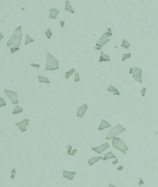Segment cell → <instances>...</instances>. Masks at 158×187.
I'll use <instances>...</instances> for the list:
<instances>
[{
	"mask_svg": "<svg viewBox=\"0 0 158 187\" xmlns=\"http://www.w3.org/2000/svg\"><path fill=\"white\" fill-rule=\"evenodd\" d=\"M137 180H138V187H143V186L145 185V182L143 180V178H142V177H138V178H137Z\"/></svg>",
	"mask_w": 158,
	"mask_h": 187,
	"instance_id": "31",
	"label": "cell"
},
{
	"mask_svg": "<svg viewBox=\"0 0 158 187\" xmlns=\"http://www.w3.org/2000/svg\"><path fill=\"white\" fill-rule=\"evenodd\" d=\"M109 61H111V58H110V56H109L108 54L106 53H100V56H99V62H109Z\"/></svg>",
	"mask_w": 158,
	"mask_h": 187,
	"instance_id": "18",
	"label": "cell"
},
{
	"mask_svg": "<svg viewBox=\"0 0 158 187\" xmlns=\"http://www.w3.org/2000/svg\"><path fill=\"white\" fill-rule=\"evenodd\" d=\"M29 66H31L32 68H35V69H39L40 68V64H35V62H31Z\"/></svg>",
	"mask_w": 158,
	"mask_h": 187,
	"instance_id": "30",
	"label": "cell"
},
{
	"mask_svg": "<svg viewBox=\"0 0 158 187\" xmlns=\"http://www.w3.org/2000/svg\"><path fill=\"white\" fill-rule=\"evenodd\" d=\"M76 152H77V149H73V150L71 151V153H70L69 155H70V157H73V155H75V154H76Z\"/></svg>",
	"mask_w": 158,
	"mask_h": 187,
	"instance_id": "34",
	"label": "cell"
},
{
	"mask_svg": "<svg viewBox=\"0 0 158 187\" xmlns=\"http://www.w3.org/2000/svg\"><path fill=\"white\" fill-rule=\"evenodd\" d=\"M23 111H24V108H23L22 106H20V105H15L14 108H13V111H12V115L21 114V113H23Z\"/></svg>",
	"mask_w": 158,
	"mask_h": 187,
	"instance_id": "21",
	"label": "cell"
},
{
	"mask_svg": "<svg viewBox=\"0 0 158 187\" xmlns=\"http://www.w3.org/2000/svg\"><path fill=\"white\" fill-rule=\"evenodd\" d=\"M60 13V10L57 9V8H50L49 9V19L51 20H54V19H57V16L59 15Z\"/></svg>",
	"mask_w": 158,
	"mask_h": 187,
	"instance_id": "16",
	"label": "cell"
},
{
	"mask_svg": "<svg viewBox=\"0 0 158 187\" xmlns=\"http://www.w3.org/2000/svg\"><path fill=\"white\" fill-rule=\"evenodd\" d=\"M110 146H111V143H109V142H104V143H101V145L97 146V147H93V148H92V151H94V152H96L98 155H100L102 152L107 151L108 149L110 148Z\"/></svg>",
	"mask_w": 158,
	"mask_h": 187,
	"instance_id": "8",
	"label": "cell"
},
{
	"mask_svg": "<svg viewBox=\"0 0 158 187\" xmlns=\"http://www.w3.org/2000/svg\"><path fill=\"white\" fill-rule=\"evenodd\" d=\"M108 187H117V186L114 185V184H112V183H109V184H108Z\"/></svg>",
	"mask_w": 158,
	"mask_h": 187,
	"instance_id": "38",
	"label": "cell"
},
{
	"mask_svg": "<svg viewBox=\"0 0 158 187\" xmlns=\"http://www.w3.org/2000/svg\"><path fill=\"white\" fill-rule=\"evenodd\" d=\"M129 73H130L131 76H132V73H133V67H132V68H130V69H129Z\"/></svg>",
	"mask_w": 158,
	"mask_h": 187,
	"instance_id": "40",
	"label": "cell"
},
{
	"mask_svg": "<svg viewBox=\"0 0 158 187\" xmlns=\"http://www.w3.org/2000/svg\"><path fill=\"white\" fill-rule=\"evenodd\" d=\"M64 24H65V22L62 20V21H60V26L61 28H64Z\"/></svg>",
	"mask_w": 158,
	"mask_h": 187,
	"instance_id": "37",
	"label": "cell"
},
{
	"mask_svg": "<svg viewBox=\"0 0 158 187\" xmlns=\"http://www.w3.org/2000/svg\"><path fill=\"white\" fill-rule=\"evenodd\" d=\"M76 175L75 171H69V170H63L62 171V177L68 179V180H73Z\"/></svg>",
	"mask_w": 158,
	"mask_h": 187,
	"instance_id": "11",
	"label": "cell"
},
{
	"mask_svg": "<svg viewBox=\"0 0 158 187\" xmlns=\"http://www.w3.org/2000/svg\"><path fill=\"white\" fill-rule=\"evenodd\" d=\"M64 10L66 12H69V13H71V14H74L75 13V11H74L73 7H72L70 0H65V2H64Z\"/></svg>",
	"mask_w": 158,
	"mask_h": 187,
	"instance_id": "15",
	"label": "cell"
},
{
	"mask_svg": "<svg viewBox=\"0 0 158 187\" xmlns=\"http://www.w3.org/2000/svg\"><path fill=\"white\" fill-rule=\"evenodd\" d=\"M108 128H111V124L109 123L107 119H101L99 125H98V129L99 131H102V130H105V129H108Z\"/></svg>",
	"mask_w": 158,
	"mask_h": 187,
	"instance_id": "12",
	"label": "cell"
},
{
	"mask_svg": "<svg viewBox=\"0 0 158 187\" xmlns=\"http://www.w3.org/2000/svg\"><path fill=\"white\" fill-rule=\"evenodd\" d=\"M4 94L7 95V97L10 100V102L13 105H17L19 104V93L12 90H8L4 89Z\"/></svg>",
	"mask_w": 158,
	"mask_h": 187,
	"instance_id": "6",
	"label": "cell"
},
{
	"mask_svg": "<svg viewBox=\"0 0 158 187\" xmlns=\"http://www.w3.org/2000/svg\"><path fill=\"white\" fill-rule=\"evenodd\" d=\"M28 125H29V119H28V118H24V119H22V120H20V122H16V123H15V126L17 127V129H19L22 134L26 133Z\"/></svg>",
	"mask_w": 158,
	"mask_h": 187,
	"instance_id": "9",
	"label": "cell"
},
{
	"mask_svg": "<svg viewBox=\"0 0 158 187\" xmlns=\"http://www.w3.org/2000/svg\"><path fill=\"white\" fill-rule=\"evenodd\" d=\"M22 25L16 26L13 31V33L10 36V38L7 42V47H11V46H21L22 43Z\"/></svg>",
	"mask_w": 158,
	"mask_h": 187,
	"instance_id": "1",
	"label": "cell"
},
{
	"mask_svg": "<svg viewBox=\"0 0 158 187\" xmlns=\"http://www.w3.org/2000/svg\"><path fill=\"white\" fill-rule=\"evenodd\" d=\"M87 109H88V104H87V103L82 104L81 106L77 108V111H76V117H78V118H83V117L85 116V114H86Z\"/></svg>",
	"mask_w": 158,
	"mask_h": 187,
	"instance_id": "10",
	"label": "cell"
},
{
	"mask_svg": "<svg viewBox=\"0 0 158 187\" xmlns=\"http://www.w3.org/2000/svg\"><path fill=\"white\" fill-rule=\"evenodd\" d=\"M19 51H20V46H11L10 47V54L11 55L15 54L16 52H19Z\"/></svg>",
	"mask_w": 158,
	"mask_h": 187,
	"instance_id": "26",
	"label": "cell"
},
{
	"mask_svg": "<svg viewBox=\"0 0 158 187\" xmlns=\"http://www.w3.org/2000/svg\"><path fill=\"white\" fill-rule=\"evenodd\" d=\"M73 147H72V145H68V146H66V153H68V154H70L71 153V151L72 150H73Z\"/></svg>",
	"mask_w": 158,
	"mask_h": 187,
	"instance_id": "32",
	"label": "cell"
},
{
	"mask_svg": "<svg viewBox=\"0 0 158 187\" xmlns=\"http://www.w3.org/2000/svg\"><path fill=\"white\" fill-rule=\"evenodd\" d=\"M99 161H102V157H101V155H96V157L89 158L88 161H87V163H88L89 166H93V165H95L97 162H99Z\"/></svg>",
	"mask_w": 158,
	"mask_h": 187,
	"instance_id": "14",
	"label": "cell"
},
{
	"mask_svg": "<svg viewBox=\"0 0 158 187\" xmlns=\"http://www.w3.org/2000/svg\"><path fill=\"white\" fill-rule=\"evenodd\" d=\"M94 48L96 49V51H102V46H100V45H98V44H95Z\"/></svg>",
	"mask_w": 158,
	"mask_h": 187,
	"instance_id": "33",
	"label": "cell"
},
{
	"mask_svg": "<svg viewBox=\"0 0 158 187\" xmlns=\"http://www.w3.org/2000/svg\"><path fill=\"white\" fill-rule=\"evenodd\" d=\"M80 73H78V72H75L74 73V82L75 83H77V82H80Z\"/></svg>",
	"mask_w": 158,
	"mask_h": 187,
	"instance_id": "28",
	"label": "cell"
},
{
	"mask_svg": "<svg viewBox=\"0 0 158 187\" xmlns=\"http://www.w3.org/2000/svg\"><path fill=\"white\" fill-rule=\"evenodd\" d=\"M126 131V128L123 126L122 124H117L112 126L110 129H109V131L106 136V140H112L113 138H116V137H119V135L123 134Z\"/></svg>",
	"mask_w": 158,
	"mask_h": 187,
	"instance_id": "3",
	"label": "cell"
},
{
	"mask_svg": "<svg viewBox=\"0 0 158 187\" xmlns=\"http://www.w3.org/2000/svg\"><path fill=\"white\" fill-rule=\"evenodd\" d=\"M133 80L137 83H143V69L138 67H133V73H132Z\"/></svg>",
	"mask_w": 158,
	"mask_h": 187,
	"instance_id": "7",
	"label": "cell"
},
{
	"mask_svg": "<svg viewBox=\"0 0 158 187\" xmlns=\"http://www.w3.org/2000/svg\"><path fill=\"white\" fill-rule=\"evenodd\" d=\"M120 46L122 47V48H124V49H126V51H127V49H129V48L131 47V44H130V43H129V41H127L126 38H123V40H122V42H121Z\"/></svg>",
	"mask_w": 158,
	"mask_h": 187,
	"instance_id": "22",
	"label": "cell"
},
{
	"mask_svg": "<svg viewBox=\"0 0 158 187\" xmlns=\"http://www.w3.org/2000/svg\"><path fill=\"white\" fill-rule=\"evenodd\" d=\"M5 106H7V102H5V100L2 96H0V108L5 107Z\"/></svg>",
	"mask_w": 158,
	"mask_h": 187,
	"instance_id": "27",
	"label": "cell"
},
{
	"mask_svg": "<svg viewBox=\"0 0 158 187\" xmlns=\"http://www.w3.org/2000/svg\"><path fill=\"white\" fill-rule=\"evenodd\" d=\"M118 163H119V160H118L117 158H116V159H113V161H112V164H113V165H116V164H118Z\"/></svg>",
	"mask_w": 158,
	"mask_h": 187,
	"instance_id": "36",
	"label": "cell"
},
{
	"mask_svg": "<svg viewBox=\"0 0 158 187\" xmlns=\"http://www.w3.org/2000/svg\"><path fill=\"white\" fill-rule=\"evenodd\" d=\"M107 91H108L109 93H111V94L116 95V96H120V95H121V93H120V91L118 90V88H117V86H114V85H112V84H110V85L107 86Z\"/></svg>",
	"mask_w": 158,
	"mask_h": 187,
	"instance_id": "13",
	"label": "cell"
},
{
	"mask_svg": "<svg viewBox=\"0 0 158 187\" xmlns=\"http://www.w3.org/2000/svg\"><path fill=\"white\" fill-rule=\"evenodd\" d=\"M146 91H147V88H146V86L142 88V90H141V96H142V97H145V95H146Z\"/></svg>",
	"mask_w": 158,
	"mask_h": 187,
	"instance_id": "29",
	"label": "cell"
},
{
	"mask_svg": "<svg viewBox=\"0 0 158 187\" xmlns=\"http://www.w3.org/2000/svg\"><path fill=\"white\" fill-rule=\"evenodd\" d=\"M15 172H16L15 169H13V170H12V173H11V174H14V175H15Z\"/></svg>",
	"mask_w": 158,
	"mask_h": 187,
	"instance_id": "42",
	"label": "cell"
},
{
	"mask_svg": "<svg viewBox=\"0 0 158 187\" xmlns=\"http://www.w3.org/2000/svg\"><path fill=\"white\" fill-rule=\"evenodd\" d=\"M111 147L113 149H116V150L120 151L121 153H123V154H125L127 151H129V147H127V145L121 138H119V137H116V138H113L111 140Z\"/></svg>",
	"mask_w": 158,
	"mask_h": 187,
	"instance_id": "4",
	"label": "cell"
},
{
	"mask_svg": "<svg viewBox=\"0 0 158 187\" xmlns=\"http://www.w3.org/2000/svg\"><path fill=\"white\" fill-rule=\"evenodd\" d=\"M60 68L59 60L57 59L56 56H53L51 53L47 52L46 53V65H45V70L47 71H56Z\"/></svg>",
	"mask_w": 158,
	"mask_h": 187,
	"instance_id": "2",
	"label": "cell"
},
{
	"mask_svg": "<svg viewBox=\"0 0 158 187\" xmlns=\"http://www.w3.org/2000/svg\"><path fill=\"white\" fill-rule=\"evenodd\" d=\"M116 154H114L113 152L111 151H109V152H106V154L102 157V161H107V160H113V159H116Z\"/></svg>",
	"mask_w": 158,
	"mask_h": 187,
	"instance_id": "19",
	"label": "cell"
},
{
	"mask_svg": "<svg viewBox=\"0 0 158 187\" xmlns=\"http://www.w3.org/2000/svg\"><path fill=\"white\" fill-rule=\"evenodd\" d=\"M124 169V166L123 165H119L118 167H117V171H119V172H121V171H122Z\"/></svg>",
	"mask_w": 158,
	"mask_h": 187,
	"instance_id": "35",
	"label": "cell"
},
{
	"mask_svg": "<svg viewBox=\"0 0 158 187\" xmlns=\"http://www.w3.org/2000/svg\"><path fill=\"white\" fill-rule=\"evenodd\" d=\"M34 38L29 35V34H26L25 35V41H24V45H28V44H31V43H34Z\"/></svg>",
	"mask_w": 158,
	"mask_h": 187,
	"instance_id": "23",
	"label": "cell"
},
{
	"mask_svg": "<svg viewBox=\"0 0 158 187\" xmlns=\"http://www.w3.org/2000/svg\"><path fill=\"white\" fill-rule=\"evenodd\" d=\"M2 40H3V34H2L1 32H0V43H1Z\"/></svg>",
	"mask_w": 158,
	"mask_h": 187,
	"instance_id": "39",
	"label": "cell"
},
{
	"mask_svg": "<svg viewBox=\"0 0 158 187\" xmlns=\"http://www.w3.org/2000/svg\"><path fill=\"white\" fill-rule=\"evenodd\" d=\"M106 31H108V32H112V30H111V28H107V29H106Z\"/></svg>",
	"mask_w": 158,
	"mask_h": 187,
	"instance_id": "41",
	"label": "cell"
},
{
	"mask_svg": "<svg viewBox=\"0 0 158 187\" xmlns=\"http://www.w3.org/2000/svg\"><path fill=\"white\" fill-rule=\"evenodd\" d=\"M112 35H113V32H108V31H106V32L102 33L101 36L99 37L98 40H97L96 44H98V45H100V46L104 47L106 44H108V43L110 42Z\"/></svg>",
	"mask_w": 158,
	"mask_h": 187,
	"instance_id": "5",
	"label": "cell"
},
{
	"mask_svg": "<svg viewBox=\"0 0 158 187\" xmlns=\"http://www.w3.org/2000/svg\"><path fill=\"white\" fill-rule=\"evenodd\" d=\"M45 36H46V38L47 40H50L51 37H52V31L50 28H47L46 31H45Z\"/></svg>",
	"mask_w": 158,
	"mask_h": 187,
	"instance_id": "24",
	"label": "cell"
},
{
	"mask_svg": "<svg viewBox=\"0 0 158 187\" xmlns=\"http://www.w3.org/2000/svg\"><path fill=\"white\" fill-rule=\"evenodd\" d=\"M37 80L39 83H45V84L50 83V79L46 76H42V74H37Z\"/></svg>",
	"mask_w": 158,
	"mask_h": 187,
	"instance_id": "17",
	"label": "cell"
},
{
	"mask_svg": "<svg viewBox=\"0 0 158 187\" xmlns=\"http://www.w3.org/2000/svg\"><path fill=\"white\" fill-rule=\"evenodd\" d=\"M131 57H132V54H131V53H124V54L122 55L121 61H125V60H127V59H130Z\"/></svg>",
	"mask_w": 158,
	"mask_h": 187,
	"instance_id": "25",
	"label": "cell"
},
{
	"mask_svg": "<svg viewBox=\"0 0 158 187\" xmlns=\"http://www.w3.org/2000/svg\"><path fill=\"white\" fill-rule=\"evenodd\" d=\"M76 72V70H75V68H71V69H69L68 71H66L65 73H64V78H65V80H69L72 76H74V73Z\"/></svg>",
	"mask_w": 158,
	"mask_h": 187,
	"instance_id": "20",
	"label": "cell"
}]
</instances>
